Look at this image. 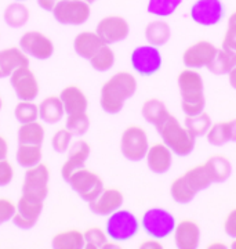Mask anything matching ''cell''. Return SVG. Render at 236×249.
<instances>
[{
	"mask_svg": "<svg viewBox=\"0 0 236 249\" xmlns=\"http://www.w3.org/2000/svg\"><path fill=\"white\" fill-rule=\"evenodd\" d=\"M88 61L94 71L106 72L115 65L116 57H115V52L112 50V47L109 45H104Z\"/></svg>",
	"mask_w": 236,
	"mask_h": 249,
	"instance_id": "d6a6232c",
	"label": "cell"
},
{
	"mask_svg": "<svg viewBox=\"0 0 236 249\" xmlns=\"http://www.w3.org/2000/svg\"><path fill=\"white\" fill-rule=\"evenodd\" d=\"M175 247L180 249H195L201 242V227L191 219H184L175 224L174 229Z\"/></svg>",
	"mask_w": 236,
	"mask_h": 249,
	"instance_id": "d6986e66",
	"label": "cell"
},
{
	"mask_svg": "<svg viewBox=\"0 0 236 249\" xmlns=\"http://www.w3.org/2000/svg\"><path fill=\"white\" fill-rule=\"evenodd\" d=\"M232 60H234V53H229L221 47L217 50L216 55L213 57V60L206 68L214 75H227L231 70Z\"/></svg>",
	"mask_w": 236,
	"mask_h": 249,
	"instance_id": "8d00e7d4",
	"label": "cell"
},
{
	"mask_svg": "<svg viewBox=\"0 0 236 249\" xmlns=\"http://www.w3.org/2000/svg\"><path fill=\"white\" fill-rule=\"evenodd\" d=\"M217 47L209 40H199L191 45L183 54V62L186 68L199 70L207 67L217 53Z\"/></svg>",
	"mask_w": 236,
	"mask_h": 249,
	"instance_id": "2e32d148",
	"label": "cell"
},
{
	"mask_svg": "<svg viewBox=\"0 0 236 249\" xmlns=\"http://www.w3.org/2000/svg\"><path fill=\"white\" fill-rule=\"evenodd\" d=\"M224 230L227 232L228 237H231L232 240L236 238V208L232 209L229 213H228L225 223H224Z\"/></svg>",
	"mask_w": 236,
	"mask_h": 249,
	"instance_id": "bcb514c9",
	"label": "cell"
},
{
	"mask_svg": "<svg viewBox=\"0 0 236 249\" xmlns=\"http://www.w3.org/2000/svg\"><path fill=\"white\" fill-rule=\"evenodd\" d=\"M83 1H87L88 4H93L94 1H97V0H83Z\"/></svg>",
	"mask_w": 236,
	"mask_h": 249,
	"instance_id": "9f6ffc18",
	"label": "cell"
},
{
	"mask_svg": "<svg viewBox=\"0 0 236 249\" xmlns=\"http://www.w3.org/2000/svg\"><path fill=\"white\" fill-rule=\"evenodd\" d=\"M137 88V79L130 72H116L101 88L100 106L106 114H119L124 103L135 94Z\"/></svg>",
	"mask_w": 236,
	"mask_h": 249,
	"instance_id": "6da1fadb",
	"label": "cell"
},
{
	"mask_svg": "<svg viewBox=\"0 0 236 249\" xmlns=\"http://www.w3.org/2000/svg\"><path fill=\"white\" fill-rule=\"evenodd\" d=\"M1 109H3V98L0 96V112H1Z\"/></svg>",
	"mask_w": 236,
	"mask_h": 249,
	"instance_id": "db71d44e",
	"label": "cell"
},
{
	"mask_svg": "<svg viewBox=\"0 0 236 249\" xmlns=\"http://www.w3.org/2000/svg\"><path fill=\"white\" fill-rule=\"evenodd\" d=\"M46 139V129L43 124L39 121L21 124L17 129V142L18 144H35L43 145Z\"/></svg>",
	"mask_w": 236,
	"mask_h": 249,
	"instance_id": "484cf974",
	"label": "cell"
},
{
	"mask_svg": "<svg viewBox=\"0 0 236 249\" xmlns=\"http://www.w3.org/2000/svg\"><path fill=\"white\" fill-rule=\"evenodd\" d=\"M206 136H207V142L211 145H216V147L224 145L225 142H229L227 122H217V124H211Z\"/></svg>",
	"mask_w": 236,
	"mask_h": 249,
	"instance_id": "60d3db41",
	"label": "cell"
},
{
	"mask_svg": "<svg viewBox=\"0 0 236 249\" xmlns=\"http://www.w3.org/2000/svg\"><path fill=\"white\" fill-rule=\"evenodd\" d=\"M18 47L29 58L39 60V61L51 58L55 52V46L51 39L43 32L35 31V29L26 31L21 35L19 40H18Z\"/></svg>",
	"mask_w": 236,
	"mask_h": 249,
	"instance_id": "30bf717a",
	"label": "cell"
},
{
	"mask_svg": "<svg viewBox=\"0 0 236 249\" xmlns=\"http://www.w3.org/2000/svg\"><path fill=\"white\" fill-rule=\"evenodd\" d=\"M73 134L70 133L67 127L58 129L51 137V148L57 154H65L69 150L70 144H72Z\"/></svg>",
	"mask_w": 236,
	"mask_h": 249,
	"instance_id": "b9f144b4",
	"label": "cell"
},
{
	"mask_svg": "<svg viewBox=\"0 0 236 249\" xmlns=\"http://www.w3.org/2000/svg\"><path fill=\"white\" fill-rule=\"evenodd\" d=\"M227 129L229 134V142H236V118L227 121Z\"/></svg>",
	"mask_w": 236,
	"mask_h": 249,
	"instance_id": "f907efd6",
	"label": "cell"
},
{
	"mask_svg": "<svg viewBox=\"0 0 236 249\" xmlns=\"http://www.w3.org/2000/svg\"><path fill=\"white\" fill-rule=\"evenodd\" d=\"M67 183L87 204L91 202L93 199H96L97 196L101 194V191L105 188L102 178H100L96 172L87 169L86 166L76 170L67 180Z\"/></svg>",
	"mask_w": 236,
	"mask_h": 249,
	"instance_id": "9c48e42d",
	"label": "cell"
},
{
	"mask_svg": "<svg viewBox=\"0 0 236 249\" xmlns=\"http://www.w3.org/2000/svg\"><path fill=\"white\" fill-rule=\"evenodd\" d=\"M162 54L156 46L144 45L135 47L130 55L133 70L141 76H152L162 68Z\"/></svg>",
	"mask_w": 236,
	"mask_h": 249,
	"instance_id": "8fae6325",
	"label": "cell"
},
{
	"mask_svg": "<svg viewBox=\"0 0 236 249\" xmlns=\"http://www.w3.org/2000/svg\"><path fill=\"white\" fill-rule=\"evenodd\" d=\"M181 3L183 0H149L147 11L155 17L166 18L173 16Z\"/></svg>",
	"mask_w": 236,
	"mask_h": 249,
	"instance_id": "d590c367",
	"label": "cell"
},
{
	"mask_svg": "<svg viewBox=\"0 0 236 249\" xmlns=\"http://www.w3.org/2000/svg\"><path fill=\"white\" fill-rule=\"evenodd\" d=\"M222 49L229 53L236 54V11L228 18V27L222 39Z\"/></svg>",
	"mask_w": 236,
	"mask_h": 249,
	"instance_id": "7bdbcfd3",
	"label": "cell"
},
{
	"mask_svg": "<svg viewBox=\"0 0 236 249\" xmlns=\"http://www.w3.org/2000/svg\"><path fill=\"white\" fill-rule=\"evenodd\" d=\"M177 85L181 94V108L185 116L199 115L204 111L206 98H204V83L201 73L186 68L180 72L177 78Z\"/></svg>",
	"mask_w": 236,
	"mask_h": 249,
	"instance_id": "7a4b0ae2",
	"label": "cell"
},
{
	"mask_svg": "<svg viewBox=\"0 0 236 249\" xmlns=\"http://www.w3.org/2000/svg\"><path fill=\"white\" fill-rule=\"evenodd\" d=\"M228 80H229V85L231 88H234L236 90V54H234V60H232V65H231V70L227 73Z\"/></svg>",
	"mask_w": 236,
	"mask_h": 249,
	"instance_id": "7dc6e473",
	"label": "cell"
},
{
	"mask_svg": "<svg viewBox=\"0 0 236 249\" xmlns=\"http://www.w3.org/2000/svg\"><path fill=\"white\" fill-rule=\"evenodd\" d=\"M14 166L7 158L6 160H0V188L7 187L13 183L14 180Z\"/></svg>",
	"mask_w": 236,
	"mask_h": 249,
	"instance_id": "f6af8a7d",
	"label": "cell"
},
{
	"mask_svg": "<svg viewBox=\"0 0 236 249\" xmlns=\"http://www.w3.org/2000/svg\"><path fill=\"white\" fill-rule=\"evenodd\" d=\"M157 133L160 134L162 142H165L175 155L186 157L195 150L196 137L185 126L180 124V121L171 114L157 129Z\"/></svg>",
	"mask_w": 236,
	"mask_h": 249,
	"instance_id": "3957f363",
	"label": "cell"
},
{
	"mask_svg": "<svg viewBox=\"0 0 236 249\" xmlns=\"http://www.w3.org/2000/svg\"><path fill=\"white\" fill-rule=\"evenodd\" d=\"M108 242V235L101 227H90L84 231V248L101 249Z\"/></svg>",
	"mask_w": 236,
	"mask_h": 249,
	"instance_id": "ab89813d",
	"label": "cell"
},
{
	"mask_svg": "<svg viewBox=\"0 0 236 249\" xmlns=\"http://www.w3.org/2000/svg\"><path fill=\"white\" fill-rule=\"evenodd\" d=\"M14 118L19 124L39 121V104L35 101L18 100L17 106L14 107Z\"/></svg>",
	"mask_w": 236,
	"mask_h": 249,
	"instance_id": "836d02e7",
	"label": "cell"
},
{
	"mask_svg": "<svg viewBox=\"0 0 236 249\" xmlns=\"http://www.w3.org/2000/svg\"><path fill=\"white\" fill-rule=\"evenodd\" d=\"M141 114L144 116V119L153 124L156 127V130L163 124V122L169 118V111L163 101H160L159 98H148L141 108Z\"/></svg>",
	"mask_w": 236,
	"mask_h": 249,
	"instance_id": "4316f807",
	"label": "cell"
},
{
	"mask_svg": "<svg viewBox=\"0 0 236 249\" xmlns=\"http://www.w3.org/2000/svg\"><path fill=\"white\" fill-rule=\"evenodd\" d=\"M44 202L36 201L32 198L21 196L17 201L16 214L11 222L19 230H31L39 222L40 216L43 213Z\"/></svg>",
	"mask_w": 236,
	"mask_h": 249,
	"instance_id": "9a60e30c",
	"label": "cell"
},
{
	"mask_svg": "<svg viewBox=\"0 0 236 249\" xmlns=\"http://www.w3.org/2000/svg\"><path fill=\"white\" fill-rule=\"evenodd\" d=\"M16 209H17V204H14L10 198L0 196V226L13 220Z\"/></svg>",
	"mask_w": 236,
	"mask_h": 249,
	"instance_id": "ee69618b",
	"label": "cell"
},
{
	"mask_svg": "<svg viewBox=\"0 0 236 249\" xmlns=\"http://www.w3.org/2000/svg\"><path fill=\"white\" fill-rule=\"evenodd\" d=\"M91 152V147L87 142L84 140H76L72 142L68 150V157L67 160L62 163L61 166V178L67 181L68 178L76 172V170L84 168L86 162H87L88 157Z\"/></svg>",
	"mask_w": 236,
	"mask_h": 249,
	"instance_id": "e0dca14e",
	"label": "cell"
},
{
	"mask_svg": "<svg viewBox=\"0 0 236 249\" xmlns=\"http://www.w3.org/2000/svg\"><path fill=\"white\" fill-rule=\"evenodd\" d=\"M170 196L177 204H189L192 201L196 193L189 187L186 180L183 176L177 178L170 186Z\"/></svg>",
	"mask_w": 236,
	"mask_h": 249,
	"instance_id": "e575fe53",
	"label": "cell"
},
{
	"mask_svg": "<svg viewBox=\"0 0 236 249\" xmlns=\"http://www.w3.org/2000/svg\"><path fill=\"white\" fill-rule=\"evenodd\" d=\"M43 160V150L42 145L35 144H18L16 151V162L21 168L29 169L39 165Z\"/></svg>",
	"mask_w": 236,
	"mask_h": 249,
	"instance_id": "f1b7e54d",
	"label": "cell"
},
{
	"mask_svg": "<svg viewBox=\"0 0 236 249\" xmlns=\"http://www.w3.org/2000/svg\"><path fill=\"white\" fill-rule=\"evenodd\" d=\"M51 248L54 249H83L84 232L76 229L57 232L51 238Z\"/></svg>",
	"mask_w": 236,
	"mask_h": 249,
	"instance_id": "83f0119b",
	"label": "cell"
},
{
	"mask_svg": "<svg viewBox=\"0 0 236 249\" xmlns=\"http://www.w3.org/2000/svg\"><path fill=\"white\" fill-rule=\"evenodd\" d=\"M65 127L73 136H83V134L87 133L88 129H90V118H88L87 112L67 115Z\"/></svg>",
	"mask_w": 236,
	"mask_h": 249,
	"instance_id": "f35d334b",
	"label": "cell"
},
{
	"mask_svg": "<svg viewBox=\"0 0 236 249\" xmlns=\"http://www.w3.org/2000/svg\"><path fill=\"white\" fill-rule=\"evenodd\" d=\"M204 163H206L210 175H211L213 183H224L225 180L229 178L231 173H232L231 162L225 157L214 155V157H210Z\"/></svg>",
	"mask_w": 236,
	"mask_h": 249,
	"instance_id": "1f68e13d",
	"label": "cell"
},
{
	"mask_svg": "<svg viewBox=\"0 0 236 249\" xmlns=\"http://www.w3.org/2000/svg\"><path fill=\"white\" fill-rule=\"evenodd\" d=\"M148 134L137 124H131L124 129L120 137V151L126 160L138 162L147 157L149 150Z\"/></svg>",
	"mask_w": 236,
	"mask_h": 249,
	"instance_id": "ba28073f",
	"label": "cell"
},
{
	"mask_svg": "<svg viewBox=\"0 0 236 249\" xmlns=\"http://www.w3.org/2000/svg\"><path fill=\"white\" fill-rule=\"evenodd\" d=\"M105 43L94 31H82L73 39V50L79 57L90 60Z\"/></svg>",
	"mask_w": 236,
	"mask_h": 249,
	"instance_id": "603a6c76",
	"label": "cell"
},
{
	"mask_svg": "<svg viewBox=\"0 0 236 249\" xmlns=\"http://www.w3.org/2000/svg\"><path fill=\"white\" fill-rule=\"evenodd\" d=\"M141 249H149V248H153V249H162L163 248V245L159 242V240L156 238H152V240H147L144 241L142 244L140 245Z\"/></svg>",
	"mask_w": 236,
	"mask_h": 249,
	"instance_id": "816d5d0a",
	"label": "cell"
},
{
	"mask_svg": "<svg viewBox=\"0 0 236 249\" xmlns=\"http://www.w3.org/2000/svg\"><path fill=\"white\" fill-rule=\"evenodd\" d=\"M108 238L114 242H126L134 238L140 231V222L135 214L126 209H118L108 216L105 224Z\"/></svg>",
	"mask_w": 236,
	"mask_h": 249,
	"instance_id": "277c9868",
	"label": "cell"
},
{
	"mask_svg": "<svg viewBox=\"0 0 236 249\" xmlns=\"http://www.w3.org/2000/svg\"><path fill=\"white\" fill-rule=\"evenodd\" d=\"M191 18L202 27H213L225 17V6L221 0H196L191 7Z\"/></svg>",
	"mask_w": 236,
	"mask_h": 249,
	"instance_id": "7c38bea8",
	"label": "cell"
},
{
	"mask_svg": "<svg viewBox=\"0 0 236 249\" xmlns=\"http://www.w3.org/2000/svg\"><path fill=\"white\" fill-rule=\"evenodd\" d=\"M9 79L13 91L18 100L35 101L40 93V86L35 72L29 67H22L16 72H13Z\"/></svg>",
	"mask_w": 236,
	"mask_h": 249,
	"instance_id": "4fadbf2b",
	"label": "cell"
},
{
	"mask_svg": "<svg viewBox=\"0 0 236 249\" xmlns=\"http://www.w3.org/2000/svg\"><path fill=\"white\" fill-rule=\"evenodd\" d=\"M9 155V142L4 136L0 134V160H6Z\"/></svg>",
	"mask_w": 236,
	"mask_h": 249,
	"instance_id": "681fc988",
	"label": "cell"
},
{
	"mask_svg": "<svg viewBox=\"0 0 236 249\" xmlns=\"http://www.w3.org/2000/svg\"><path fill=\"white\" fill-rule=\"evenodd\" d=\"M231 247H232V248L234 249H236V238L234 241H232V244H231Z\"/></svg>",
	"mask_w": 236,
	"mask_h": 249,
	"instance_id": "11a10c76",
	"label": "cell"
},
{
	"mask_svg": "<svg viewBox=\"0 0 236 249\" xmlns=\"http://www.w3.org/2000/svg\"><path fill=\"white\" fill-rule=\"evenodd\" d=\"M184 178L196 194L213 184V178H211V175H210L206 163L196 165V166L191 168L186 173H184Z\"/></svg>",
	"mask_w": 236,
	"mask_h": 249,
	"instance_id": "4dcf8cb0",
	"label": "cell"
},
{
	"mask_svg": "<svg viewBox=\"0 0 236 249\" xmlns=\"http://www.w3.org/2000/svg\"><path fill=\"white\" fill-rule=\"evenodd\" d=\"M29 18H31V11L25 3L21 1H11L3 11V19L6 25L13 29L25 27Z\"/></svg>",
	"mask_w": 236,
	"mask_h": 249,
	"instance_id": "d4e9b609",
	"label": "cell"
},
{
	"mask_svg": "<svg viewBox=\"0 0 236 249\" xmlns=\"http://www.w3.org/2000/svg\"><path fill=\"white\" fill-rule=\"evenodd\" d=\"M145 160H147V165L151 172H153L156 175H163L171 168L173 151L163 142H156L149 147Z\"/></svg>",
	"mask_w": 236,
	"mask_h": 249,
	"instance_id": "44dd1931",
	"label": "cell"
},
{
	"mask_svg": "<svg viewBox=\"0 0 236 249\" xmlns=\"http://www.w3.org/2000/svg\"><path fill=\"white\" fill-rule=\"evenodd\" d=\"M170 36H171V28L166 21H160V19L151 21L145 27V39L149 45L156 47L166 45L170 40Z\"/></svg>",
	"mask_w": 236,
	"mask_h": 249,
	"instance_id": "f546056e",
	"label": "cell"
},
{
	"mask_svg": "<svg viewBox=\"0 0 236 249\" xmlns=\"http://www.w3.org/2000/svg\"><path fill=\"white\" fill-rule=\"evenodd\" d=\"M51 14L60 25L80 27L91 17V4L83 0H60Z\"/></svg>",
	"mask_w": 236,
	"mask_h": 249,
	"instance_id": "5b68a950",
	"label": "cell"
},
{
	"mask_svg": "<svg viewBox=\"0 0 236 249\" xmlns=\"http://www.w3.org/2000/svg\"><path fill=\"white\" fill-rule=\"evenodd\" d=\"M13 1H21V3H26V1H29V0H13Z\"/></svg>",
	"mask_w": 236,
	"mask_h": 249,
	"instance_id": "6f0895ef",
	"label": "cell"
},
{
	"mask_svg": "<svg viewBox=\"0 0 236 249\" xmlns=\"http://www.w3.org/2000/svg\"><path fill=\"white\" fill-rule=\"evenodd\" d=\"M58 1H60V0H36L37 6L42 10H44V11H49V13H51L52 9H54V6H55Z\"/></svg>",
	"mask_w": 236,
	"mask_h": 249,
	"instance_id": "c3c4849f",
	"label": "cell"
},
{
	"mask_svg": "<svg viewBox=\"0 0 236 249\" xmlns=\"http://www.w3.org/2000/svg\"><path fill=\"white\" fill-rule=\"evenodd\" d=\"M29 57L18 46L0 50V79L10 78L13 72L22 67H29Z\"/></svg>",
	"mask_w": 236,
	"mask_h": 249,
	"instance_id": "ffe728a7",
	"label": "cell"
},
{
	"mask_svg": "<svg viewBox=\"0 0 236 249\" xmlns=\"http://www.w3.org/2000/svg\"><path fill=\"white\" fill-rule=\"evenodd\" d=\"M49 181H50V169L43 162H40L34 168L25 169L21 196L44 202L49 196Z\"/></svg>",
	"mask_w": 236,
	"mask_h": 249,
	"instance_id": "52a82bcc",
	"label": "cell"
},
{
	"mask_svg": "<svg viewBox=\"0 0 236 249\" xmlns=\"http://www.w3.org/2000/svg\"><path fill=\"white\" fill-rule=\"evenodd\" d=\"M96 32L105 45L111 46L127 39L130 34V25L127 19L120 16H106L98 21Z\"/></svg>",
	"mask_w": 236,
	"mask_h": 249,
	"instance_id": "5bb4252c",
	"label": "cell"
},
{
	"mask_svg": "<svg viewBox=\"0 0 236 249\" xmlns=\"http://www.w3.org/2000/svg\"><path fill=\"white\" fill-rule=\"evenodd\" d=\"M209 248L210 249H213V248H222V249H225V248H227V245H225V244H222V242H219V241H217V242H214V244H210Z\"/></svg>",
	"mask_w": 236,
	"mask_h": 249,
	"instance_id": "f5cc1de1",
	"label": "cell"
},
{
	"mask_svg": "<svg viewBox=\"0 0 236 249\" xmlns=\"http://www.w3.org/2000/svg\"><path fill=\"white\" fill-rule=\"evenodd\" d=\"M211 118H210L204 111L199 115L185 116V124L184 126L195 136V137H201L209 132L210 126H211Z\"/></svg>",
	"mask_w": 236,
	"mask_h": 249,
	"instance_id": "74e56055",
	"label": "cell"
},
{
	"mask_svg": "<svg viewBox=\"0 0 236 249\" xmlns=\"http://www.w3.org/2000/svg\"><path fill=\"white\" fill-rule=\"evenodd\" d=\"M175 224L174 216L163 208H151L141 219L142 230L151 238H156L159 241L165 240L170 234H173Z\"/></svg>",
	"mask_w": 236,
	"mask_h": 249,
	"instance_id": "8992f818",
	"label": "cell"
},
{
	"mask_svg": "<svg viewBox=\"0 0 236 249\" xmlns=\"http://www.w3.org/2000/svg\"><path fill=\"white\" fill-rule=\"evenodd\" d=\"M60 98L67 115L87 112L88 100L86 93L76 85L65 86L60 93Z\"/></svg>",
	"mask_w": 236,
	"mask_h": 249,
	"instance_id": "7402d4cb",
	"label": "cell"
},
{
	"mask_svg": "<svg viewBox=\"0 0 236 249\" xmlns=\"http://www.w3.org/2000/svg\"><path fill=\"white\" fill-rule=\"evenodd\" d=\"M123 202H124V196L120 190L104 188L96 199L88 202V208L97 216H109L118 209H120Z\"/></svg>",
	"mask_w": 236,
	"mask_h": 249,
	"instance_id": "ac0fdd59",
	"label": "cell"
},
{
	"mask_svg": "<svg viewBox=\"0 0 236 249\" xmlns=\"http://www.w3.org/2000/svg\"><path fill=\"white\" fill-rule=\"evenodd\" d=\"M65 115L67 114L60 96H47L39 103V119L43 121V124H58Z\"/></svg>",
	"mask_w": 236,
	"mask_h": 249,
	"instance_id": "cb8c5ba5",
	"label": "cell"
}]
</instances>
